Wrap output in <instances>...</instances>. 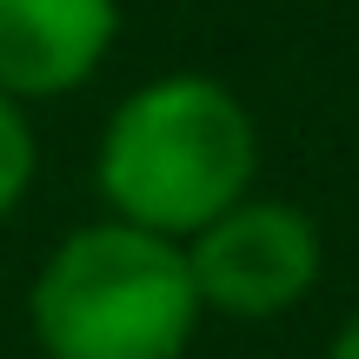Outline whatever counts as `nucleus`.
<instances>
[{"label": "nucleus", "mask_w": 359, "mask_h": 359, "mask_svg": "<svg viewBox=\"0 0 359 359\" xmlns=\"http://www.w3.org/2000/svg\"><path fill=\"white\" fill-rule=\"evenodd\" d=\"M34 173H40V133H34V114L20 100L0 93V219L20 213V200L34 193Z\"/></svg>", "instance_id": "obj_5"}, {"label": "nucleus", "mask_w": 359, "mask_h": 359, "mask_svg": "<svg viewBox=\"0 0 359 359\" xmlns=\"http://www.w3.org/2000/svg\"><path fill=\"white\" fill-rule=\"evenodd\" d=\"M187 266L206 313L266 326L313 299V286L326 273V240L306 206L246 193L240 206H226L213 226H200L187 240Z\"/></svg>", "instance_id": "obj_3"}, {"label": "nucleus", "mask_w": 359, "mask_h": 359, "mask_svg": "<svg viewBox=\"0 0 359 359\" xmlns=\"http://www.w3.org/2000/svg\"><path fill=\"white\" fill-rule=\"evenodd\" d=\"M326 359H359V313L333 326V339H326Z\"/></svg>", "instance_id": "obj_6"}, {"label": "nucleus", "mask_w": 359, "mask_h": 359, "mask_svg": "<svg viewBox=\"0 0 359 359\" xmlns=\"http://www.w3.org/2000/svg\"><path fill=\"white\" fill-rule=\"evenodd\" d=\"M200 320L187 246L114 213L74 226L27 286V326L47 359H187Z\"/></svg>", "instance_id": "obj_2"}, {"label": "nucleus", "mask_w": 359, "mask_h": 359, "mask_svg": "<svg viewBox=\"0 0 359 359\" xmlns=\"http://www.w3.org/2000/svg\"><path fill=\"white\" fill-rule=\"evenodd\" d=\"M120 0H0V93L20 107L67 100L107 67Z\"/></svg>", "instance_id": "obj_4"}, {"label": "nucleus", "mask_w": 359, "mask_h": 359, "mask_svg": "<svg viewBox=\"0 0 359 359\" xmlns=\"http://www.w3.org/2000/svg\"><path fill=\"white\" fill-rule=\"evenodd\" d=\"M259 127L213 74H160L107 114L93 180L114 219L187 246L253 193Z\"/></svg>", "instance_id": "obj_1"}]
</instances>
